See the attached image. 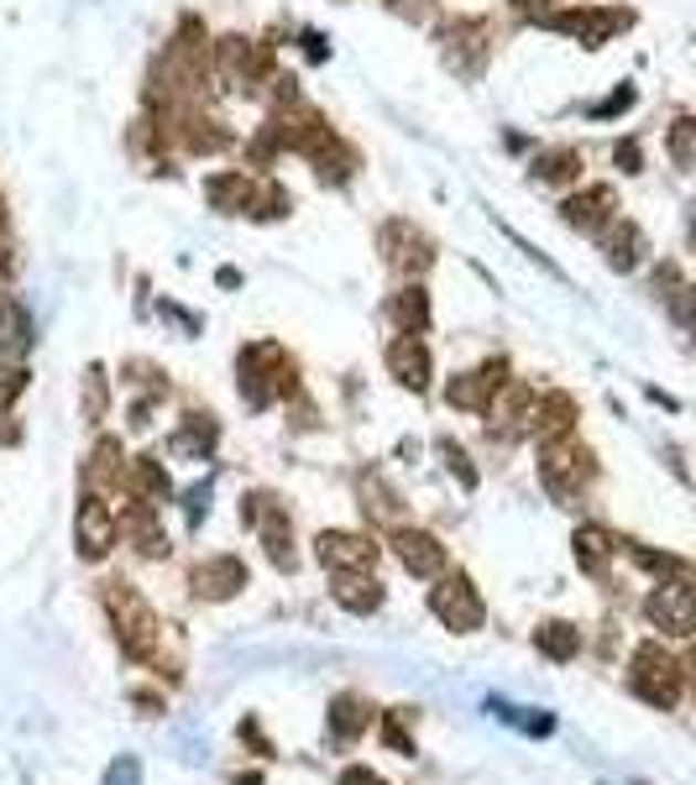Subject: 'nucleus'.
Here are the masks:
<instances>
[{"label": "nucleus", "mask_w": 696, "mask_h": 785, "mask_svg": "<svg viewBox=\"0 0 696 785\" xmlns=\"http://www.w3.org/2000/svg\"><path fill=\"white\" fill-rule=\"evenodd\" d=\"M639 691H644V697H655L660 707H671L681 697V670L665 660V655L644 649V655H639Z\"/></svg>", "instance_id": "nucleus-1"}, {"label": "nucleus", "mask_w": 696, "mask_h": 785, "mask_svg": "<svg viewBox=\"0 0 696 785\" xmlns=\"http://www.w3.org/2000/svg\"><path fill=\"white\" fill-rule=\"evenodd\" d=\"M650 613H660V618L671 624V634H686V592H681V586H671L660 603H650Z\"/></svg>", "instance_id": "nucleus-2"}, {"label": "nucleus", "mask_w": 696, "mask_h": 785, "mask_svg": "<svg viewBox=\"0 0 696 785\" xmlns=\"http://www.w3.org/2000/svg\"><path fill=\"white\" fill-rule=\"evenodd\" d=\"M435 607H440V613H451V618H456L461 628H472V624H477V607H472V597H466V592H451V597L440 592V597H435Z\"/></svg>", "instance_id": "nucleus-3"}, {"label": "nucleus", "mask_w": 696, "mask_h": 785, "mask_svg": "<svg viewBox=\"0 0 696 785\" xmlns=\"http://www.w3.org/2000/svg\"><path fill=\"white\" fill-rule=\"evenodd\" d=\"M330 723H336V733H357L367 718H357V702H336V718H330Z\"/></svg>", "instance_id": "nucleus-4"}, {"label": "nucleus", "mask_w": 696, "mask_h": 785, "mask_svg": "<svg viewBox=\"0 0 696 785\" xmlns=\"http://www.w3.org/2000/svg\"><path fill=\"white\" fill-rule=\"evenodd\" d=\"M110 785H137V760H120V765L110 770Z\"/></svg>", "instance_id": "nucleus-5"}, {"label": "nucleus", "mask_w": 696, "mask_h": 785, "mask_svg": "<svg viewBox=\"0 0 696 785\" xmlns=\"http://www.w3.org/2000/svg\"><path fill=\"white\" fill-rule=\"evenodd\" d=\"M571 645H577V639H566V634H545V649H550V655H571Z\"/></svg>", "instance_id": "nucleus-6"}, {"label": "nucleus", "mask_w": 696, "mask_h": 785, "mask_svg": "<svg viewBox=\"0 0 696 785\" xmlns=\"http://www.w3.org/2000/svg\"><path fill=\"white\" fill-rule=\"evenodd\" d=\"M340 785H378V781H372V775H357V770H351V775H346Z\"/></svg>", "instance_id": "nucleus-7"}]
</instances>
